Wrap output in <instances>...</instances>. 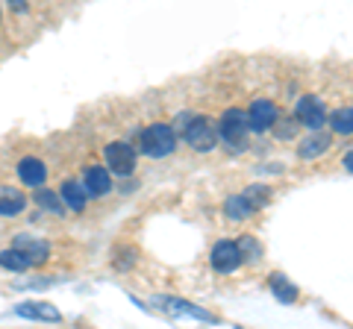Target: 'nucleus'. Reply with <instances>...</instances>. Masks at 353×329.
Returning a JSON list of instances; mask_svg holds the SVG:
<instances>
[{
	"mask_svg": "<svg viewBox=\"0 0 353 329\" xmlns=\"http://www.w3.org/2000/svg\"><path fill=\"white\" fill-rule=\"evenodd\" d=\"M183 138L189 141L194 150H212L218 145L221 133L212 127V120L209 118H201V115H192V112H183Z\"/></svg>",
	"mask_w": 353,
	"mask_h": 329,
	"instance_id": "1",
	"label": "nucleus"
},
{
	"mask_svg": "<svg viewBox=\"0 0 353 329\" xmlns=\"http://www.w3.org/2000/svg\"><path fill=\"white\" fill-rule=\"evenodd\" d=\"M139 147H141V153H145V156H150V159L168 156V153H174V147H176V133H174V127H168V124L145 127V129H141V136H139Z\"/></svg>",
	"mask_w": 353,
	"mask_h": 329,
	"instance_id": "2",
	"label": "nucleus"
},
{
	"mask_svg": "<svg viewBox=\"0 0 353 329\" xmlns=\"http://www.w3.org/2000/svg\"><path fill=\"white\" fill-rule=\"evenodd\" d=\"M248 112H241V109H227L224 115H221V138H224V145H230L233 150H241L248 145Z\"/></svg>",
	"mask_w": 353,
	"mask_h": 329,
	"instance_id": "3",
	"label": "nucleus"
},
{
	"mask_svg": "<svg viewBox=\"0 0 353 329\" xmlns=\"http://www.w3.org/2000/svg\"><path fill=\"white\" fill-rule=\"evenodd\" d=\"M103 159H106V168L127 177V173L136 171V150H132L127 141H112V145L103 147Z\"/></svg>",
	"mask_w": 353,
	"mask_h": 329,
	"instance_id": "4",
	"label": "nucleus"
},
{
	"mask_svg": "<svg viewBox=\"0 0 353 329\" xmlns=\"http://www.w3.org/2000/svg\"><path fill=\"white\" fill-rule=\"evenodd\" d=\"M150 303L157 306V309H162L165 315H171V317H197V321H206V323H218L215 315L197 309V306L185 303V300H180V297H153Z\"/></svg>",
	"mask_w": 353,
	"mask_h": 329,
	"instance_id": "5",
	"label": "nucleus"
},
{
	"mask_svg": "<svg viewBox=\"0 0 353 329\" xmlns=\"http://www.w3.org/2000/svg\"><path fill=\"white\" fill-rule=\"evenodd\" d=\"M294 115H297V120H301L303 127H309V129H321L324 120L330 118L327 109H324V100H321V97H315V94H303L301 100H297Z\"/></svg>",
	"mask_w": 353,
	"mask_h": 329,
	"instance_id": "6",
	"label": "nucleus"
},
{
	"mask_svg": "<svg viewBox=\"0 0 353 329\" xmlns=\"http://www.w3.org/2000/svg\"><path fill=\"white\" fill-rule=\"evenodd\" d=\"M280 120V109L274 100H253L248 109V124L253 133H265Z\"/></svg>",
	"mask_w": 353,
	"mask_h": 329,
	"instance_id": "7",
	"label": "nucleus"
},
{
	"mask_svg": "<svg viewBox=\"0 0 353 329\" xmlns=\"http://www.w3.org/2000/svg\"><path fill=\"white\" fill-rule=\"evenodd\" d=\"M209 259H212V268L218 273H233L241 262H245V256H241V250H239V241H218Z\"/></svg>",
	"mask_w": 353,
	"mask_h": 329,
	"instance_id": "8",
	"label": "nucleus"
},
{
	"mask_svg": "<svg viewBox=\"0 0 353 329\" xmlns=\"http://www.w3.org/2000/svg\"><path fill=\"white\" fill-rule=\"evenodd\" d=\"M83 189H85V194H92V197H103V194L112 191V177H109V171H106V168L94 164V168H88V171H85Z\"/></svg>",
	"mask_w": 353,
	"mask_h": 329,
	"instance_id": "9",
	"label": "nucleus"
},
{
	"mask_svg": "<svg viewBox=\"0 0 353 329\" xmlns=\"http://www.w3.org/2000/svg\"><path fill=\"white\" fill-rule=\"evenodd\" d=\"M18 317H30V321H48V323H59L62 312L50 303H21L15 309Z\"/></svg>",
	"mask_w": 353,
	"mask_h": 329,
	"instance_id": "10",
	"label": "nucleus"
},
{
	"mask_svg": "<svg viewBox=\"0 0 353 329\" xmlns=\"http://www.w3.org/2000/svg\"><path fill=\"white\" fill-rule=\"evenodd\" d=\"M18 250H24V256L32 262V265H44V262L50 259V244L48 241H41V238H30V235H18L15 238V244Z\"/></svg>",
	"mask_w": 353,
	"mask_h": 329,
	"instance_id": "11",
	"label": "nucleus"
},
{
	"mask_svg": "<svg viewBox=\"0 0 353 329\" xmlns=\"http://www.w3.org/2000/svg\"><path fill=\"white\" fill-rule=\"evenodd\" d=\"M18 177L24 185H44V180H48V168H44V162L36 159V156H27V159H21L18 162Z\"/></svg>",
	"mask_w": 353,
	"mask_h": 329,
	"instance_id": "12",
	"label": "nucleus"
},
{
	"mask_svg": "<svg viewBox=\"0 0 353 329\" xmlns=\"http://www.w3.org/2000/svg\"><path fill=\"white\" fill-rule=\"evenodd\" d=\"M330 133H321V129H312V136H306L301 145H297V153H301V159H315L321 156V153L330 150Z\"/></svg>",
	"mask_w": 353,
	"mask_h": 329,
	"instance_id": "13",
	"label": "nucleus"
},
{
	"mask_svg": "<svg viewBox=\"0 0 353 329\" xmlns=\"http://www.w3.org/2000/svg\"><path fill=\"white\" fill-rule=\"evenodd\" d=\"M27 209V197L21 194L18 189H0V215L3 217H15Z\"/></svg>",
	"mask_w": 353,
	"mask_h": 329,
	"instance_id": "14",
	"label": "nucleus"
},
{
	"mask_svg": "<svg viewBox=\"0 0 353 329\" xmlns=\"http://www.w3.org/2000/svg\"><path fill=\"white\" fill-rule=\"evenodd\" d=\"M62 200L68 203L71 212H83V209H85V189H83V182L65 180V182H62Z\"/></svg>",
	"mask_w": 353,
	"mask_h": 329,
	"instance_id": "15",
	"label": "nucleus"
},
{
	"mask_svg": "<svg viewBox=\"0 0 353 329\" xmlns=\"http://www.w3.org/2000/svg\"><path fill=\"white\" fill-rule=\"evenodd\" d=\"M268 285H271V291L277 294V300H280V303H294V300H297V288L283 277V273H271V277H268Z\"/></svg>",
	"mask_w": 353,
	"mask_h": 329,
	"instance_id": "16",
	"label": "nucleus"
},
{
	"mask_svg": "<svg viewBox=\"0 0 353 329\" xmlns=\"http://www.w3.org/2000/svg\"><path fill=\"white\" fill-rule=\"evenodd\" d=\"M330 127H333L336 136H350L353 133V106L336 109V112L330 115Z\"/></svg>",
	"mask_w": 353,
	"mask_h": 329,
	"instance_id": "17",
	"label": "nucleus"
},
{
	"mask_svg": "<svg viewBox=\"0 0 353 329\" xmlns=\"http://www.w3.org/2000/svg\"><path fill=\"white\" fill-rule=\"evenodd\" d=\"M224 212H227V217H233V221H245L248 215H253V209H250V203H248V197H245V194L227 197Z\"/></svg>",
	"mask_w": 353,
	"mask_h": 329,
	"instance_id": "18",
	"label": "nucleus"
},
{
	"mask_svg": "<svg viewBox=\"0 0 353 329\" xmlns=\"http://www.w3.org/2000/svg\"><path fill=\"white\" fill-rule=\"evenodd\" d=\"M32 265V262L24 256V250H18V247H9L0 253V268H6V270H27Z\"/></svg>",
	"mask_w": 353,
	"mask_h": 329,
	"instance_id": "19",
	"label": "nucleus"
},
{
	"mask_svg": "<svg viewBox=\"0 0 353 329\" xmlns=\"http://www.w3.org/2000/svg\"><path fill=\"white\" fill-rule=\"evenodd\" d=\"M36 206H41V209L50 212V215H65L59 194L50 191V189H39V191H36Z\"/></svg>",
	"mask_w": 353,
	"mask_h": 329,
	"instance_id": "20",
	"label": "nucleus"
},
{
	"mask_svg": "<svg viewBox=\"0 0 353 329\" xmlns=\"http://www.w3.org/2000/svg\"><path fill=\"white\" fill-rule=\"evenodd\" d=\"M245 197H248L250 209H253V212H259V209H265V206H268V200H271V189H268V185H248Z\"/></svg>",
	"mask_w": 353,
	"mask_h": 329,
	"instance_id": "21",
	"label": "nucleus"
},
{
	"mask_svg": "<svg viewBox=\"0 0 353 329\" xmlns=\"http://www.w3.org/2000/svg\"><path fill=\"white\" fill-rule=\"evenodd\" d=\"M239 250H241V256L250 259V262H256L262 256V247L256 244V238H250V235H245V238L239 241Z\"/></svg>",
	"mask_w": 353,
	"mask_h": 329,
	"instance_id": "22",
	"label": "nucleus"
},
{
	"mask_svg": "<svg viewBox=\"0 0 353 329\" xmlns=\"http://www.w3.org/2000/svg\"><path fill=\"white\" fill-rule=\"evenodd\" d=\"M297 124H301V120H297V118H285L283 124L277 127V136H280L283 141H292V138H297Z\"/></svg>",
	"mask_w": 353,
	"mask_h": 329,
	"instance_id": "23",
	"label": "nucleus"
},
{
	"mask_svg": "<svg viewBox=\"0 0 353 329\" xmlns=\"http://www.w3.org/2000/svg\"><path fill=\"white\" fill-rule=\"evenodd\" d=\"M9 6H12V12H30V0H9Z\"/></svg>",
	"mask_w": 353,
	"mask_h": 329,
	"instance_id": "24",
	"label": "nucleus"
},
{
	"mask_svg": "<svg viewBox=\"0 0 353 329\" xmlns=\"http://www.w3.org/2000/svg\"><path fill=\"white\" fill-rule=\"evenodd\" d=\"M345 168H347V171L353 173V150H350V153H347V156H345Z\"/></svg>",
	"mask_w": 353,
	"mask_h": 329,
	"instance_id": "25",
	"label": "nucleus"
}]
</instances>
